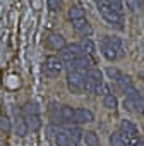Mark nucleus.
<instances>
[{"instance_id":"nucleus-32","label":"nucleus","mask_w":144,"mask_h":146,"mask_svg":"<svg viewBox=\"0 0 144 146\" xmlns=\"http://www.w3.org/2000/svg\"><path fill=\"white\" fill-rule=\"evenodd\" d=\"M141 115L144 117V105H142V108H141Z\"/></svg>"},{"instance_id":"nucleus-23","label":"nucleus","mask_w":144,"mask_h":146,"mask_svg":"<svg viewBox=\"0 0 144 146\" xmlns=\"http://www.w3.org/2000/svg\"><path fill=\"white\" fill-rule=\"evenodd\" d=\"M94 95H98V96H106V95H110V88H108V84L103 81V83H100L98 86H96V91H94Z\"/></svg>"},{"instance_id":"nucleus-31","label":"nucleus","mask_w":144,"mask_h":146,"mask_svg":"<svg viewBox=\"0 0 144 146\" xmlns=\"http://www.w3.org/2000/svg\"><path fill=\"white\" fill-rule=\"evenodd\" d=\"M124 5H127V9H129L130 12H135V11H137V7H139L141 4H139V2H132V0H129V2H127V4H124Z\"/></svg>"},{"instance_id":"nucleus-15","label":"nucleus","mask_w":144,"mask_h":146,"mask_svg":"<svg viewBox=\"0 0 144 146\" xmlns=\"http://www.w3.org/2000/svg\"><path fill=\"white\" fill-rule=\"evenodd\" d=\"M81 48H83V53L84 55H94V52H96V45H94V41L93 40H89V38H86L83 43H81Z\"/></svg>"},{"instance_id":"nucleus-5","label":"nucleus","mask_w":144,"mask_h":146,"mask_svg":"<svg viewBox=\"0 0 144 146\" xmlns=\"http://www.w3.org/2000/svg\"><path fill=\"white\" fill-rule=\"evenodd\" d=\"M91 65H93L91 58L88 55H81V57L74 58L69 64V70H76V72H83V74H84V72H88L91 69Z\"/></svg>"},{"instance_id":"nucleus-28","label":"nucleus","mask_w":144,"mask_h":146,"mask_svg":"<svg viewBox=\"0 0 144 146\" xmlns=\"http://www.w3.org/2000/svg\"><path fill=\"white\" fill-rule=\"evenodd\" d=\"M124 108L129 110V112H139L137 107H135V102L130 100V98H127V96H125V100H124Z\"/></svg>"},{"instance_id":"nucleus-24","label":"nucleus","mask_w":144,"mask_h":146,"mask_svg":"<svg viewBox=\"0 0 144 146\" xmlns=\"http://www.w3.org/2000/svg\"><path fill=\"white\" fill-rule=\"evenodd\" d=\"M108 141H110V146H124V143H122V137H120V131H115V132H112Z\"/></svg>"},{"instance_id":"nucleus-29","label":"nucleus","mask_w":144,"mask_h":146,"mask_svg":"<svg viewBox=\"0 0 144 146\" xmlns=\"http://www.w3.org/2000/svg\"><path fill=\"white\" fill-rule=\"evenodd\" d=\"M0 131L2 132H11V120L7 117H0Z\"/></svg>"},{"instance_id":"nucleus-22","label":"nucleus","mask_w":144,"mask_h":146,"mask_svg":"<svg viewBox=\"0 0 144 146\" xmlns=\"http://www.w3.org/2000/svg\"><path fill=\"white\" fill-rule=\"evenodd\" d=\"M108 7H110V11H113L117 14H122L124 12V2H120V0H110Z\"/></svg>"},{"instance_id":"nucleus-30","label":"nucleus","mask_w":144,"mask_h":146,"mask_svg":"<svg viewBox=\"0 0 144 146\" xmlns=\"http://www.w3.org/2000/svg\"><path fill=\"white\" fill-rule=\"evenodd\" d=\"M60 7H62V2H60V0H48V9H50L52 12L60 11Z\"/></svg>"},{"instance_id":"nucleus-18","label":"nucleus","mask_w":144,"mask_h":146,"mask_svg":"<svg viewBox=\"0 0 144 146\" xmlns=\"http://www.w3.org/2000/svg\"><path fill=\"white\" fill-rule=\"evenodd\" d=\"M86 76L89 78V79H93L94 83H103V72L100 70V69H94V67H91L88 72H86Z\"/></svg>"},{"instance_id":"nucleus-26","label":"nucleus","mask_w":144,"mask_h":146,"mask_svg":"<svg viewBox=\"0 0 144 146\" xmlns=\"http://www.w3.org/2000/svg\"><path fill=\"white\" fill-rule=\"evenodd\" d=\"M22 112H24L26 117L28 115H38V107H36V103H26L24 108H22Z\"/></svg>"},{"instance_id":"nucleus-1","label":"nucleus","mask_w":144,"mask_h":146,"mask_svg":"<svg viewBox=\"0 0 144 146\" xmlns=\"http://www.w3.org/2000/svg\"><path fill=\"white\" fill-rule=\"evenodd\" d=\"M84 81H86V74L76 72V70H69V74H67V88H69V91L72 95L84 93Z\"/></svg>"},{"instance_id":"nucleus-11","label":"nucleus","mask_w":144,"mask_h":146,"mask_svg":"<svg viewBox=\"0 0 144 146\" xmlns=\"http://www.w3.org/2000/svg\"><path fill=\"white\" fill-rule=\"evenodd\" d=\"M101 53H103V57L106 58V60H110V62H113V60H117L118 58V53L115 52V48H112L108 43H105L103 40H101Z\"/></svg>"},{"instance_id":"nucleus-10","label":"nucleus","mask_w":144,"mask_h":146,"mask_svg":"<svg viewBox=\"0 0 144 146\" xmlns=\"http://www.w3.org/2000/svg\"><path fill=\"white\" fill-rule=\"evenodd\" d=\"M74 112H76V108H72V107H69V105L60 107V117H62V122L72 124V122H74Z\"/></svg>"},{"instance_id":"nucleus-12","label":"nucleus","mask_w":144,"mask_h":146,"mask_svg":"<svg viewBox=\"0 0 144 146\" xmlns=\"http://www.w3.org/2000/svg\"><path fill=\"white\" fill-rule=\"evenodd\" d=\"M120 132H125V134H130V136H139V131H137L135 124L127 120V119H124L120 122Z\"/></svg>"},{"instance_id":"nucleus-7","label":"nucleus","mask_w":144,"mask_h":146,"mask_svg":"<svg viewBox=\"0 0 144 146\" xmlns=\"http://www.w3.org/2000/svg\"><path fill=\"white\" fill-rule=\"evenodd\" d=\"M46 46L48 48H52V50H62L63 46H65V38L62 36V35H58V33H53V35H50L48 38H46Z\"/></svg>"},{"instance_id":"nucleus-19","label":"nucleus","mask_w":144,"mask_h":146,"mask_svg":"<svg viewBox=\"0 0 144 146\" xmlns=\"http://www.w3.org/2000/svg\"><path fill=\"white\" fill-rule=\"evenodd\" d=\"M55 143H57V146H69L70 139H69L65 131H58V134L55 136Z\"/></svg>"},{"instance_id":"nucleus-21","label":"nucleus","mask_w":144,"mask_h":146,"mask_svg":"<svg viewBox=\"0 0 144 146\" xmlns=\"http://www.w3.org/2000/svg\"><path fill=\"white\" fill-rule=\"evenodd\" d=\"M105 72H106V76H108L112 81H115V83L122 78V72H120L117 67H112V65H110V67H106V70H105Z\"/></svg>"},{"instance_id":"nucleus-27","label":"nucleus","mask_w":144,"mask_h":146,"mask_svg":"<svg viewBox=\"0 0 144 146\" xmlns=\"http://www.w3.org/2000/svg\"><path fill=\"white\" fill-rule=\"evenodd\" d=\"M96 86H98V83H94L93 79H89V78L86 76V81H84V91H86V93H94V91H96Z\"/></svg>"},{"instance_id":"nucleus-9","label":"nucleus","mask_w":144,"mask_h":146,"mask_svg":"<svg viewBox=\"0 0 144 146\" xmlns=\"http://www.w3.org/2000/svg\"><path fill=\"white\" fill-rule=\"evenodd\" d=\"M67 14H69V19L74 23V21H79V19H84V16H86V12H84V9L81 7V5H72L69 11H67Z\"/></svg>"},{"instance_id":"nucleus-4","label":"nucleus","mask_w":144,"mask_h":146,"mask_svg":"<svg viewBox=\"0 0 144 146\" xmlns=\"http://www.w3.org/2000/svg\"><path fill=\"white\" fill-rule=\"evenodd\" d=\"M84 55L83 53V48H81V43H72V45H65L62 50H58V58L62 62H67L70 64L74 58Z\"/></svg>"},{"instance_id":"nucleus-14","label":"nucleus","mask_w":144,"mask_h":146,"mask_svg":"<svg viewBox=\"0 0 144 146\" xmlns=\"http://www.w3.org/2000/svg\"><path fill=\"white\" fill-rule=\"evenodd\" d=\"M83 139H84L86 146H100V137H98V134L93 132V131H86V132L83 134Z\"/></svg>"},{"instance_id":"nucleus-3","label":"nucleus","mask_w":144,"mask_h":146,"mask_svg":"<svg viewBox=\"0 0 144 146\" xmlns=\"http://www.w3.org/2000/svg\"><path fill=\"white\" fill-rule=\"evenodd\" d=\"M98 5V11H100V14H101V17L110 24V26H117V28H122L120 24H122V14H117V12H113V11H110V7H108V2H98L96 4Z\"/></svg>"},{"instance_id":"nucleus-16","label":"nucleus","mask_w":144,"mask_h":146,"mask_svg":"<svg viewBox=\"0 0 144 146\" xmlns=\"http://www.w3.org/2000/svg\"><path fill=\"white\" fill-rule=\"evenodd\" d=\"M72 26H74V29L76 31H79V33H91V28H89V23L86 21V17L84 19H79V21H74L72 23Z\"/></svg>"},{"instance_id":"nucleus-13","label":"nucleus","mask_w":144,"mask_h":146,"mask_svg":"<svg viewBox=\"0 0 144 146\" xmlns=\"http://www.w3.org/2000/svg\"><path fill=\"white\" fill-rule=\"evenodd\" d=\"M24 122H26L28 129H29V131H33V132H36V131L41 127V120H40V115H28Z\"/></svg>"},{"instance_id":"nucleus-6","label":"nucleus","mask_w":144,"mask_h":146,"mask_svg":"<svg viewBox=\"0 0 144 146\" xmlns=\"http://www.w3.org/2000/svg\"><path fill=\"white\" fill-rule=\"evenodd\" d=\"M94 120V113L88 108H76L74 112V124H89Z\"/></svg>"},{"instance_id":"nucleus-20","label":"nucleus","mask_w":144,"mask_h":146,"mask_svg":"<svg viewBox=\"0 0 144 146\" xmlns=\"http://www.w3.org/2000/svg\"><path fill=\"white\" fill-rule=\"evenodd\" d=\"M115 84H117L122 91H127V90L132 88V81H130V78H129V76H124V74H122V78H120Z\"/></svg>"},{"instance_id":"nucleus-25","label":"nucleus","mask_w":144,"mask_h":146,"mask_svg":"<svg viewBox=\"0 0 144 146\" xmlns=\"http://www.w3.org/2000/svg\"><path fill=\"white\" fill-rule=\"evenodd\" d=\"M28 131H29V129H28L26 122H24V120H19L17 125H16V134H17L19 137H24V136L28 134Z\"/></svg>"},{"instance_id":"nucleus-17","label":"nucleus","mask_w":144,"mask_h":146,"mask_svg":"<svg viewBox=\"0 0 144 146\" xmlns=\"http://www.w3.org/2000/svg\"><path fill=\"white\" fill-rule=\"evenodd\" d=\"M103 105H105L108 110H117V107H118V100H117V96H115L113 93H110V95H106V96L103 98Z\"/></svg>"},{"instance_id":"nucleus-8","label":"nucleus","mask_w":144,"mask_h":146,"mask_svg":"<svg viewBox=\"0 0 144 146\" xmlns=\"http://www.w3.org/2000/svg\"><path fill=\"white\" fill-rule=\"evenodd\" d=\"M105 43H108L112 48H115V52L118 53V58L125 55V48H124V41L118 38V36H105L103 38Z\"/></svg>"},{"instance_id":"nucleus-2","label":"nucleus","mask_w":144,"mask_h":146,"mask_svg":"<svg viewBox=\"0 0 144 146\" xmlns=\"http://www.w3.org/2000/svg\"><path fill=\"white\" fill-rule=\"evenodd\" d=\"M63 69V62L55 57V55H48L43 62V74L48 76V78H57Z\"/></svg>"}]
</instances>
